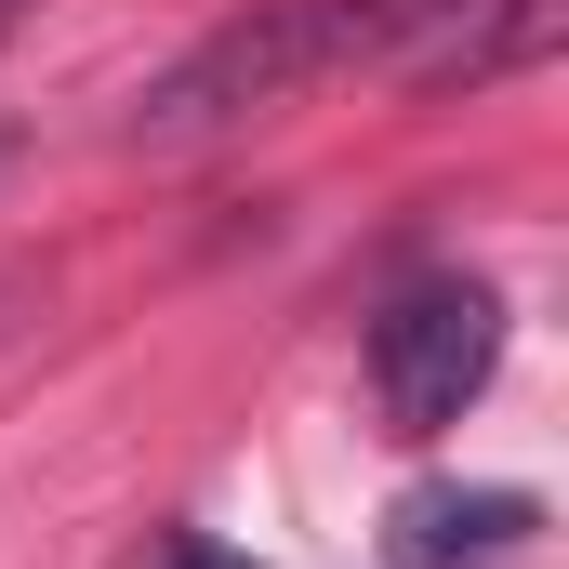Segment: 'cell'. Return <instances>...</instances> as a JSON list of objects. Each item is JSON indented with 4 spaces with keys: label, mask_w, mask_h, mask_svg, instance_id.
Returning a JSON list of instances; mask_svg holds the SVG:
<instances>
[{
    "label": "cell",
    "mask_w": 569,
    "mask_h": 569,
    "mask_svg": "<svg viewBox=\"0 0 569 569\" xmlns=\"http://www.w3.org/2000/svg\"><path fill=\"white\" fill-rule=\"evenodd\" d=\"M463 0H252L239 27H212L186 67H159L133 107V133H212L239 107H279L305 80H345V67H398L425 80V53L450 40Z\"/></svg>",
    "instance_id": "obj_1"
},
{
    "label": "cell",
    "mask_w": 569,
    "mask_h": 569,
    "mask_svg": "<svg viewBox=\"0 0 569 569\" xmlns=\"http://www.w3.org/2000/svg\"><path fill=\"white\" fill-rule=\"evenodd\" d=\"M490 358H503V291L490 279H411L371 318V398H385L398 437L463 425L477 385H490Z\"/></svg>",
    "instance_id": "obj_2"
},
{
    "label": "cell",
    "mask_w": 569,
    "mask_h": 569,
    "mask_svg": "<svg viewBox=\"0 0 569 569\" xmlns=\"http://www.w3.org/2000/svg\"><path fill=\"white\" fill-rule=\"evenodd\" d=\"M530 530H543L530 490H398L385 503V557L398 569H490V557H517Z\"/></svg>",
    "instance_id": "obj_3"
},
{
    "label": "cell",
    "mask_w": 569,
    "mask_h": 569,
    "mask_svg": "<svg viewBox=\"0 0 569 569\" xmlns=\"http://www.w3.org/2000/svg\"><path fill=\"white\" fill-rule=\"evenodd\" d=\"M159 569H252V557H239V543H172Z\"/></svg>",
    "instance_id": "obj_4"
},
{
    "label": "cell",
    "mask_w": 569,
    "mask_h": 569,
    "mask_svg": "<svg viewBox=\"0 0 569 569\" xmlns=\"http://www.w3.org/2000/svg\"><path fill=\"white\" fill-rule=\"evenodd\" d=\"M0 172H13V133H0Z\"/></svg>",
    "instance_id": "obj_5"
}]
</instances>
